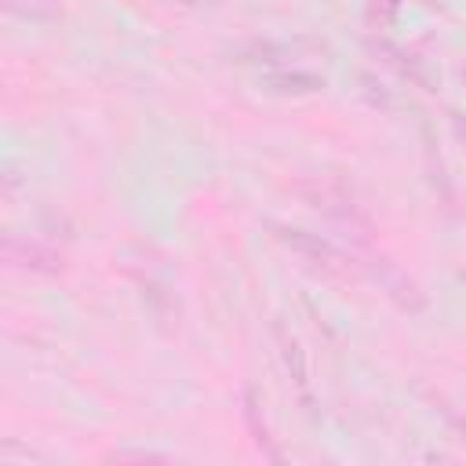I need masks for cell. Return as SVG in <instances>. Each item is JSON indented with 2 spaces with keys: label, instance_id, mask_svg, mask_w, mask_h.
Returning a JSON list of instances; mask_svg holds the SVG:
<instances>
[{
  "label": "cell",
  "instance_id": "6da1fadb",
  "mask_svg": "<svg viewBox=\"0 0 466 466\" xmlns=\"http://www.w3.org/2000/svg\"><path fill=\"white\" fill-rule=\"evenodd\" d=\"M284 240H288L295 251L309 255L317 266H335V262H339V251H335L328 240L313 237V233H302V229H284Z\"/></svg>",
  "mask_w": 466,
  "mask_h": 466
},
{
  "label": "cell",
  "instance_id": "7a4b0ae2",
  "mask_svg": "<svg viewBox=\"0 0 466 466\" xmlns=\"http://www.w3.org/2000/svg\"><path fill=\"white\" fill-rule=\"evenodd\" d=\"M277 339H280V353H284L288 371H291V375H295V382L306 390V357H302L299 342H295V339H288V335H284V328H277Z\"/></svg>",
  "mask_w": 466,
  "mask_h": 466
},
{
  "label": "cell",
  "instance_id": "3957f363",
  "mask_svg": "<svg viewBox=\"0 0 466 466\" xmlns=\"http://www.w3.org/2000/svg\"><path fill=\"white\" fill-rule=\"evenodd\" d=\"M291 84H309L313 91L320 87V80H317V76H306V73H291V76H269V87H277V91H295Z\"/></svg>",
  "mask_w": 466,
  "mask_h": 466
}]
</instances>
